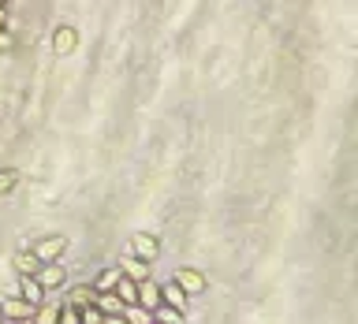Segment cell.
<instances>
[{"instance_id": "obj_1", "label": "cell", "mask_w": 358, "mask_h": 324, "mask_svg": "<svg viewBox=\"0 0 358 324\" xmlns=\"http://www.w3.org/2000/svg\"><path fill=\"white\" fill-rule=\"evenodd\" d=\"M34 279H38L41 287H45V295H49L52 287H60L64 279H68V268H64L60 261H49V265H41L38 272H34Z\"/></svg>"}, {"instance_id": "obj_2", "label": "cell", "mask_w": 358, "mask_h": 324, "mask_svg": "<svg viewBox=\"0 0 358 324\" xmlns=\"http://www.w3.org/2000/svg\"><path fill=\"white\" fill-rule=\"evenodd\" d=\"M138 302H135V306H142V309H149V313H154L157 306H161V284H157V279H138Z\"/></svg>"}, {"instance_id": "obj_3", "label": "cell", "mask_w": 358, "mask_h": 324, "mask_svg": "<svg viewBox=\"0 0 358 324\" xmlns=\"http://www.w3.org/2000/svg\"><path fill=\"white\" fill-rule=\"evenodd\" d=\"M127 254L149 265V261H154V257L161 254V242L154 239V235H135V239H131V250H127Z\"/></svg>"}, {"instance_id": "obj_4", "label": "cell", "mask_w": 358, "mask_h": 324, "mask_svg": "<svg viewBox=\"0 0 358 324\" xmlns=\"http://www.w3.org/2000/svg\"><path fill=\"white\" fill-rule=\"evenodd\" d=\"M68 250V239H57V235H49V239H41L34 246V254H38V261L41 265H49V261H60V254Z\"/></svg>"}, {"instance_id": "obj_5", "label": "cell", "mask_w": 358, "mask_h": 324, "mask_svg": "<svg viewBox=\"0 0 358 324\" xmlns=\"http://www.w3.org/2000/svg\"><path fill=\"white\" fill-rule=\"evenodd\" d=\"M172 279H176L187 295H202V291H205V276L198 272V268H176V276H172Z\"/></svg>"}, {"instance_id": "obj_6", "label": "cell", "mask_w": 358, "mask_h": 324, "mask_svg": "<svg viewBox=\"0 0 358 324\" xmlns=\"http://www.w3.org/2000/svg\"><path fill=\"white\" fill-rule=\"evenodd\" d=\"M19 298H23V302H30V306L38 309L41 302H45V287H41L34 276H19Z\"/></svg>"}, {"instance_id": "obj_7", "label": "cell", "mask_w": 358, "mask_h": 324, "mask_svg": "<svg viewBox=\"0 0 358 324\" xmlns=\"http://www.w3.org/2000/svg\"><path fill=\"white\" fill-rule=\"evenodd\" d=\"M97 302V291L94 284H79V287H71L68 291V298H64V306H75V309H82V306H94Z\"/></svg>"}, {"instance_id": "obj_8", "label": "cell", "mask_w": 358, "mask_h": 324, "mask_svg": "<svg viewBox=\"0 0 358 324\" xmlns=\"http://www.w3.org/2000/svg\"><path fill=\"white\" fill-rule=\"evenodd\" d=\"M0 313H4V317H12V321H27V317H34V306L15 295V298H4V302H0Z\"/></svg>"}, {"instance_id": "obj_9", "label": "cell", "mask_w": 358, "mask_h": 324, "mask_svg": "<svg viewBox=\"0 0 358 324\" xmlns=\"http://www.w3.org/2000/svg\"><path fill=\"white\" fill-rule=\"evenodd\" d=\"M187 291H183L176 279H168V284H161V302H168V306H176V309H183L187 313Z\"/></svg>"}, {"instance_id": "obj_10", "label": "cell", "mask_w": 358, "mask_h": 324, "mask_svg": "<svg viewBox=\"0 0 358 324\" xmlns=\"http://www.w3.org/2000/svg\"><path fill=\"white\" fill-rule=\"evenodd\" d=\"M97 309L105 313V317H124V298L116 295V291H105V295H97V302H94Z\"/></svg>"}, {"instance_id": "obj_11", "label": "cell", "mask_w": 358, "mask_h": 324, "mask_svg": "<svg viewBox=\"0 0 358 324\" xmlns=\"http://www.w3.org/2000/svg\"><path fill=\"white\" fill-rule=\"evenodd\" d=\"M60 306H64L60 298H52V302H41V306L34 309V317H30V321H34V324H57V321H60Z\"/></svg>"}, {"instance_id": "obj_12", "label": "cell", "mask_w": 358, "mask_h": 324, "mask_svg": "<svg viewBox=\"0 0 358 324\" xmlns=\"http://www.w3.org/2000/svg\"><path fill=\"white\" fill-rule=\"evenodd\" d=\"M119 272H124L127 279H135V284H138V279H146V276H149V265L127 254V257H124V265H119Z\"/></svg>"}, {"instance_id": "obj_13", "label": "cell", "mask_w": 358, "mask_h": 324, "mask_svg": "<svg viewBox=\"0 0 358 324\" xmlns=\"http://www.w3.org/2000/svg\"><path fill=\"white\" fill-rule=\"evenodd\" d=\"M15 268H19V276H34L38 268H41V261H38L34 250H19L15 254Z\"/></svg>"}, {"instance_id": "obj_14", "label": "cell", "mask_w": 358, "mask_h": 324, "mask_svg": "<svg viewBox=\"0 0 358 324\" xmlns=\"http://www.w3.org/2000/svg\"><path fill=\"white\" fill-rule=\"evenodd\" d=\"M119 276H124V272H119V268H105V272L94 279V291H97V295H105V291H116Z\"/></svg>"}, {"instance_id": "obj_15", "label": "cell", "mask_w": 358, "mask_h": 324, "mask_svg": "<svg viewBox=\"0 0 358 324\" xmlns=\"http://www.w3.org/2000/svg\"><path fill=\"white\" fill-rule=\"evenodd\" d=\"M154 321H161V324H183V309L168 306V302H161V306L154 309Z\"/></svg>"}, {"instance_id": "obj_16", "label": "cell", "mask_w": 358, "mask_h": 324, "mask_svg": "<svg viewBox=\"0 0 358 324\" xmlns=\"http://www.w3.org/2000/svg\"><path fill=\"white\" fill-rule=\"evenodd\" d=\"M116 295L124 298V306H135V302H138V287H135V279L119 276V284H116Z\"/></svg>"}, {"instance_id": "obj_17", "label": "cell", "mask_w": 358, "mask_h": 324, "mask_svg": "<svg viewBox=\"0 0 358 324\" xmlns=\"http://www.w3.org/2000/svg\"><path fill=\"white\" fill-rule=\"evenodd\" d=\"M124 321L127 324H154V313L142 306H124Z\"/></svg>"}, {"instance_id": "obj_18", "label": "cell", "mask_w": 358, "mask_h": 324, "mask_svg": "<svg viewBox=\"0 0 358 324\" xmlns=\"http://www.w3.org/2000/svg\"><path fill=\"white\" fill-rule=\"evenodd\" d=\"M79 321H82V324H105V313L97 309V306H82V309H79Z\"/></svg>"}, {"instance_id": "obj_19", "label": "cell", "mask_w": 358, "mask_h": 324, "mask_svg": "<svg viewBox=\"0 0 358 324\" xmlns=\"http://www.w3.org/2000/svg\"><path fill=\"white\" fill-rule=\"evenodd\" d=\"M57 324H82L79 321V309H75V306H60V321Z\"/></svg>"}, {"instance_id": "obj_20", "label": "cell", "mask_w": 358, "mask_h": 324, "mask_svg": "<svg viewBox=\"0 0 358 324\" xmlns=\"http://www.w3.org/2000/svg\"><path fill=\"white\" fill-rule=\"evenodd\" d=\"M15 183V171H0V190H8Z\"/></svg>"}, {"instance_id": "obj_21", "label": "cell", "mask_w": 358, "mask_h": 324, "mask_svg": "<svg viewBox=\"0 0 358 324\" xmlns=\"http://www.w3.org/2000/svg\"><path fill=\"white\" fill-rule=\"evenodd\" d=\"M105 324H127L124 317H105Z\"/></svg>"}, {"instance_id": "obj_22", "label": "cell", "mask_w": 358, "mask_h": 324, "mask_svg": "<svg viewBox=\"0 0 358 324\" xmlns=\"http://www.w3.org/2000/svg\"><path fill=\"white\" fill-rule=\"evenodd\" d=\"M0 324H19V321H12V317H0Z\"/></svg>"}, {"instance_id": "obj_23", "label": "cell", "mask_w": 358, "mask_h": 324, "mask_svg": "<svg viewBox=\"0 0 358 324\" xmlns=\"http://www.w3.org/2000/svg\"><path fill=\"white\" fill-rule=\"evenodd\" d=\"M19 324H34V321H30V317H27V321H19Z\"/></svg>"}, {"instance_id": "obj_24", "label": "cell", "mask_w": 358, "mask_h": 324, "mask_svg": "<svg viewBox=\"0 0 358 324\" xmlns=\"http://www.w3.org/2000/svg\"><path fill=\"white\" fill-rule=\"evenodd\" d=\"M0 317H4V313H0Z\"/></svg>"}]
</instances>
